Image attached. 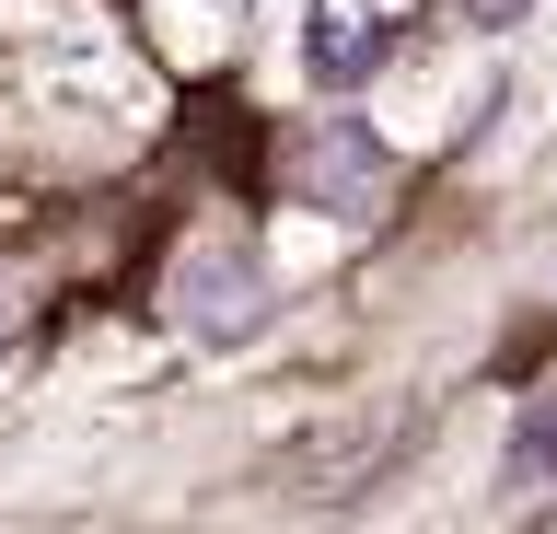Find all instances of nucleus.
I'll use <instances>...</instances> for the list:
<instances>
[{"label": "nucleus", "instance_id": "obj_3", "mask_svg": "<svg viewBox=\"0 0 557 534\" xmlns=\"http://www.w3.org/2000/svg\"><path fill=\"white\" fill-rule=\"evenodd\" d=\"M174 314L198 325V337H256V314H268V268L244 245H198L186 268H174Z\"/></svg>", "mask_w": 557, "mask_h": 534}, {"label": "nucleus", "instance_id": "obj_6", "mask_svg": "<svg viewBox=\"0 0 557 534\" xmlns=\"http://www.w3.org/2000/svg\"><path fill=\"white\" fill-rule=\"evenodd\" d=\"M12 302H24V290H12V280H0V337H12Z\"/></svg>", "mask_w": 557, "mask_h": 534}, {"label": "nucleus", "instance_id": "obj_5", "mask_svg": "<svg viewBox=\"0 0 557 534\" xmlns=\"http://www.w3.org/2000/svg\"><path fill=\"white\" fill-rule=\"evenodd\" d=\"M465 12H476V24H511V12H522V0H465Z\"/></svg>", "mask_w": 557, "mask_h": 534}, {"label": "nucleus", "instance_id": "obj_4", "mask_svg": "<svg viewBox=\"0 0 557 534\" xmlns=\"http://www.w3.org/2000/svg\"><path fill=\"white\" fill-rule=\"evenodd\" d=\"M511 488H557V407H534L511 442Z\"/></svg>", "mask_w": 557, "mask_h": 534}, {"label": "nucleus", "instance_id": "obj_2", "mask_svg": "<svg viewBox=\"0 0 557 534\" xmlns=\"http://www.w3.org/2000/svg\"><path fill=\"white\" fill-rule=\"evenodd\" d=\"M395 24H407V0H325L302 36V71L325 82V94H360V82L395 59Z\"/></svg>", "mask_w": 557, "mask_h": 534}, {"label": "nucleus", "instance_id": "obj_1", "mask_svg": "<svg viewBox=\"0 0 557 534\" xmlns=\"http://www.w3.org/2000/svg\"><path fill=\"white\" fill-rule=\"evenodd\" d=\"M290 186H302L325 221H372L383 186H395V163H383V140L360 128V116H325V128L290 151Z\"/></svg>", "mask_w": 557, "mask_h": 534}]
</instances>
